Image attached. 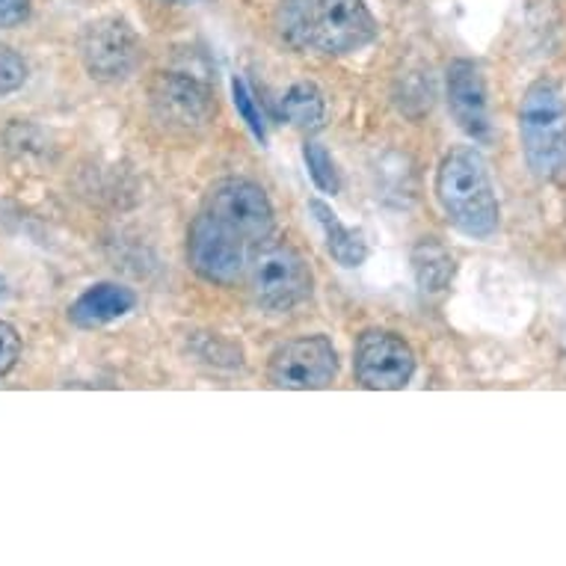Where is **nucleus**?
I'll use <instances>...</instances> for the list:
<instances>
[{
	"mask_svg": "<svg viewBox=\"0 0 566 566\" xmlns=\"http://www.w3.org/2000/svg\"><path fill=\"white\" fill-rule=\"evenodd\" d=\"M21 356V335L19 329L7 321H0V377H7V374L15 368Z\"/></svg>",
	"mask_w": 566,
	"mask_h": 566,
	"instance_id": "obj_19",
	"label": "nucleus"
},
{
	"mask_svg": "<svg viewBox=\"0 0 566 566\" xmlns=\"http://www.w3.org/2000/svg\"><path fill=\"white\" fill-rule=\"evenodd\" d=\"M205 214L229 226L247 243L268 241L273 232V205L264 187L250 178H220L205 193Z\"/></svg>",
	"mask_w": 566,
	"mask_h": 566,
	"instance_id": "obj_5",
	"label": "nucleus"
},
{
	"mask_svg": "<svg viewBox=\"0 0 566 566\" xmlns=\"http://www.w3.org/2000/svg\"><path fill=\"white\" fill-rule=\"evenodd\" d=\"M412 273L424 294H442L454 282L457 259L437 238H424L412 247Z\"/></svg>",
	"mask_w": 566,
	"mask_h": 566,
	"instance_id": "obj_14",
	"label": "nucleus"
},
{
	"mask_svg": "<svg viewBox=\"0 0 566 566\" xmlns=\"http://www.w3.org/2000/svg\"><path fill=\"white\" fill-rule=\"evenodd\" d=\"M137 297L134 291L116 282H98L93 289H86L81 297L69 306V321L81 329H95V326L119 321L122 315H128L134 308Z\"/></svg>",
	"mask_w": 566,
	"mask_h": 566,
	"instance_id": "obj_12",
	"label": "nucleus"
},
{
	"mask_svg": "<svg viewBox=\"0 0 566 566\" xmlns=\"http://www.w3.org/2000/svg\"><path fill=\"white\" fill-rule=\"evenodd\" d=\"M28 81V63L12 48L0 45V95H10L21 90Z\"/></svg>",
	"mask_w": 566,
	"mask_h": 566,
	"instance_id": "obj_18",
	"label": "nucleus"
},
{
	"mask_svg": "<svg viewBox=\"0 0 566 566\" xmlns=\"http://www.w3.org/2000/svg\"><path fill=\"white\" fill-rule=\"evenodd\" d=\"M81 56L86 72L104 84H119L137 72L143 45L128 21L102 19L90 24L81 39Z\"/></svg>",
	"mask_w": 566,
	"mask_h": 566,
	"instance_id": "obj_9",
	"label": "nucleus"
},
{
	"mask_svg": "<svg viewBox=\"0 0 566 566\" xmlns=\"http://www.w3.org/2000/svg\"><path fill=\"white\" fill-rule=\"evenodd\" d=\"M448 107L463 134L472 139H490V93L481 65L474 60H454L446 72Z\"/></svg>",
	"mask_w": 566,
	"mask_h": 566,
	"instance_id": "obj_11",
	"label": "nucleus"
},
{
	"mask_svg": "<svg viewBox=\"0 0 566 566\" xmlns=\"http://www.w3.org/2000/svg\"><path fill=\"white\" fill-rule=\"evenodd\" d=\"M308 211H312V217H315L317 226H321V232H324L326 250H329V255H333L342 268H359V264H365V259H368V243H365L363 232L347 229V226L338 220V214H335L333 208L326 202H321V199H312V202H308Z\"/></svg>",
	"mask_w": 566,
	"mask_h": 566,
	"instance_id": "obj_13",
	"label": "nucleus"
},
{
	"mask_svg": "<svg viewBox=\"0 0 566 566\" xmlns=\"http://www.w3.org/2000/svg\"><path fill=\"white\" fill-rule=\"evenodd\" d=\"M7 297V282H3V279H0V300Z\"/></svg>",
	"mask_w": 566,
	"mask_h": 566,
	"instance_id": "obj_21",
	"label": "nucleus"
},
{
	"mask_svg": "<svg viewBox=\"0 0 566 566\" xmlns=\"http://www.w3.org/2000/svg\"><path fill=\"white\" fill-rule=\"evenodd\" d=\"M232 98H234V107H238V113L243 116V122H247V128L255 134V137L264 143L268 139V128H264V119H261L259 107H255V102H252L250 95V86H247V81L243 77H234L232 81Z\"/></svg>",
	"mask_w": 566,
	"mask_h": 566,
	"instance_id": "obj_17",
	"label": "nucleus"
},
{
	"mask_svg": "<svg viewBox=\"0 0 566 566\" xmlns=\"http://www.w3.org/2000/svg\"><path fill=\"white\" fill-rule=\"evenodd\" d=\"M149 104L155 119L176 134H199L217 113L211 90L187 75H160L149 90Z\"/></svg>",
	"mask_w": 566,
	"mask_h": 566,
	"instance_id": "obj_10",
	"label": "nucleus"
},
{
	"mask_svg": "<svg viewBox=\"0 0 566 566\" xmlns=\"http://www.w3.org/2000/svg\"><path fill=\"white\" fill-rule=\"evenodd\" d=\"M30 19V0H0V30L21 28Z\"/></svg>",
	"mask_w": 566,
	"mask_h": 566,
	"instance_id": "obj_20",
	"label": "nucleus"
},
{
	"mask_svg": "<svg viewBox=\"0 0 566 566\" xmlns=\"http://www.w3.org/2000/svg\"><path fill=\"white\" fill-rule=\"evenodd\" d=\"M338 374V353L326 335H300L279 344L268 365V380L276 389H326Z\"/></svg>",
	"mask_w": 566,
	"mask_h": 566,
	"instance_id": "obj_6",
	"label": "nucleus"
},
{
	"mask_svg": "<svg viewBox=\"0 0 566 566\" xmlns=\"http://www.w3.org/2000/svg\"><path fill=\"white\" fill-rule=\"evenodd\" d=\"M520 143L539 181H566V102L555 81L539 77L522 95Z\"/></svg>",
	"mask_w": 566,
	"mask_h": 566,
	"instance_id": "obj_3",
	"label": "nucleus"
},
{
	"mask_svg": "<svg viewBox=\"0 0 566 566\" xmlns=\"http://www.w3.org/2000/svg\"><path fill=\"white\" fill-rule=\"evenodd\" d=\"M353 371L365 389H407L416 374V353L400 335L386 333V329H368L356 342Z\"/></svg>",
	"mask_w": 566,
	"mask_h": 566,
	"instance_id": "obj_8",
	"label": "nucleus"
},
{
	"mask_svg": "<svg viewBox=\"0 0 566 566\" xmlns=\"http://www.w3.org/2000/svg\"><path fill=\"white\" fill-rule=\"evenodd\" d=\"M187 261L190 268L214 285H234L247 270V241L229 226L217 223L211 214H199L187 232Z\"/></svg>",
	"mask_w": 566,
	"mask_h": 566,
	"instance_id": "obj_7",
	"label": "nucleus"
},
{
	"mask_svg": "<svg viewBox=\"0 0 566 566\" xmlns=\"http://www.w3.org/2000/svg\"><path fill=\"white\" fill-rule=\"evenodd\" d=\"M164 3H193V0H164Z\"/></svg>",
	"mask_w": 566,
	"mask_h": 566,
	"instance_id": "obj_22",
	"label": "nucleus"
},
{
	"mask_svg": "<svg viewBox=\"0 0 566 566\" xmlns=\"http://www.w3.org/2000/svg\"><path fill=\"white\" fill-rule=\"evenodd\" d=\"M437 199L448 223L469 238H492L502 226V205L492 187L490 167L478 149L448 151L437 169Z\"/></svg>",
	"mask_w": 566,
	"mask_h": 566,
	"instance_id": "obj_2",
	"label": "nucleus"
},
{
	"mask_svg": "<svg viewBox=\"0 0 566 566\" xmlns=\"http://www.w3.org/2000/svg\"><path fill=\"white\" fill-rule=\"evenodd\" d=\"M276 30L294 51L342 56L377 39V19L365 0H282Z\"/></svg>",
	"mask_w": 566,
	"mask_h": 566,
	"instance_id": "obj_1",
	"label": "nucleus"
},
{
	"mask_svg": "<svg viewBox=\"0 0 566 566\" xmlns=\"http://www.w3.org/2000/svg\"><path fill=\"white\" fill-rule=\"evenodd\" d=\"M279 116L300 130H317L326 119L324 93L315 84H294L289 93L279 98Z\"/></svg>",
	"mask_w": 566,
	"mask_h": 566,
	"instance_id": "obj_15",
	"label": "nucleus"
},
{
	"mask_svg": "<svg viewBox=\"0 0 566 566\" xmlns=\"http://www.w3.org/2000/svg\"><path fill=\"white\" fill-rule=\"evenodd\" d=\"M250 270V294L268 312H291L312 297V270L291 243L261 247Z\"/></svg>",
	"mask_w": 566,
	"mask_h": 566,
	"instance_id": "obj_4",
	"label": "nucleus"
},
{
	"mask_svg": "<svg viewBox=\"0 0 566 566\" xmlns=\"http://www.w3.org/2000/svg\"><path fill=\"white\" fill-rule=\"evenodd\" d=\"M303 158H306L308 176H312L317 190H324V193H338L342 178H338V169H335L333 164V155H329L321 143H306Z\"/></svg>",
	"mask_w": 566,
	"mask_h": 566,
	"instance_id": "obj_16",
	"label": "nucleus"
}]
</instances>
